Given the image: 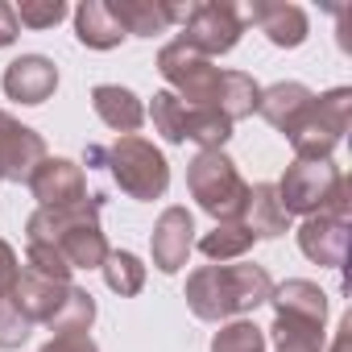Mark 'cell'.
<instances>
[{
    "label": "cell",
    "mask_w": 352,
    "mask_h": 352,
    "mask_svg": "<svg viewBox=\"0 0 352 352\" xmlns=\"http://www.w3.org/2000/svg\"><path fill=\"white\" fill-rule=\"evenodd\" d=\"M17 278H21V261H17V253H13L9 241H0V298L13 294Z\"/></svg>",
    "instance_id": "cell-34"
},
{
    "label": "cell",
    "mask_w": 352,
    "mask_h": 352,
    "mask_svg": "<svg viewBox=\"0 0 352 352\" xmlns=\"http://www.w3.org/2000/svg\"><path fill=\"white\" fill-rule=\"evenodd\" d=\"M38 199V208H71L87 199V174L71 157H46L25 183Z\"/></svg>",
    "instance_id": "cell-9"
},
{
    "label": "cell",
    "mask_w": 352,
    "mask_h": 352,
    "mask_svg": "<svg viewBox=\"0 0 352 352\" xmlns=\"http://www.w3.org/2000/svg\"><path fill=\"white\" fill-rule=\"evenodd\" d=\"M91 323H96V298L83 286H67V298L58 302L46 327L54 336H71V331H91Z\"/></svg>",
    "instance_id": "cell-27"
},
{
    "label": "cell",
    "mask_w": 352,
    "mask_h": 352,
    "mask_svg": "<svg viewBox=\"0 0 352 352\" xmlns=\"http://www.w3.org/2000/svg\"><path fill=\"white\" fill-rule=\"evenodd\" d=\"M270 302H274V315L302 319V323H319V327L327 323V294L315 282H307V278H290V282L274 286Z\"/></svg>",
    "instance_id": "cell-17"
},
{
    "label": "cell",
    "mask_w": 352,
    "mask_h": 352,
    "mask_svg": "<svg viewBox=\"0 0 352 352\" xmlns=\"http://www.w3.org/2000/svg\"><path fill=\"white\" fill-rule=\"evenodd\" d=\"M257 100H261V87H257L253 75H245V71H220L216 108H220L232 124L245 120V116H253V112H257Z\"/></svg>",
    "instance_id": "cell-23"
},
{
    "label": "cell",
    "mask_w": 352,
    "mask_h": 352,
    "mask_svg": "<svg viewBox=\"0 0 352 352\" xmlns=\"http://www.w3.org/2000/svg\"><path fill=\"white\" fill-rule=\"evenodd\" d=\"M157 71H162L170 91L179 96L187 108H216L220 67H212V58L195 54L191 46H183L179 38H174V42H166L157 50Z\"/></svg>",
    "instance_id": "cell-5"
},
{
    "label": "cell",
    "mask_w": 352,
    "mask_h": 352,
    "mask_svg": "<svg viewBox=\"0 0 352 352\" xmlns=\"http://www.w3.org/2000/svg\"><path fill=\"white\" fill-rule=\"evenodd\" d=\"M42 352H100V348L87 331H71V336H50V344H42Z\"/></svg>",
    "instance_id": "cell-35"
},
{
    "label": "cell",
    "mask_w": 352,
    "mask_h": 352,
    "mask_svg": "<svg viewBox=\"0 0 352 352\" xmlns=\"http://www.w3.org/2000/svg\"><path fill=\"white\" fill-rule=\"evenodd\" d=\"M108 9L116 17V25L124 30V38H157L174 25L166 0H108Z\"/></svg>",
    "instance_id": "cell-18"
},
{
    "label": "cell",
    "mask_w": 352,
    "mask_h": 352,
    "mask_svg": "<svg viewBox=\"0 0 352 352\" xmlns=\"http://www.w3.org/2000/svg\"><path fill=\"white\" fill-rule=\"evenodd\" d=\"M46 141L38 129L0 112V183H30V174L46 162Z\"/></svg>",
    "instance_id": "cell-8"
},
{
    "label": "cell",
    "mask_w": 352,
    "mask_h": 352,
    "mask_svg": "<svg viewBox=\"0 0 352 352\" xmlns=\"http://www.w3.org/2000/svg\"><path fill=\"white\" fill-rule=\"evenodd\" d=\"M100 208H104V195H87L83 204H71V208H38L25 220V236H30V245H54L71 228L100 220Z\"/></svg>",
    "instance_id": "cell-14"
},
{
    "label": "cell",
    "mask_w": 352,
    "mask_h": 352,
    "mask_svg": "<svg viewBox=\"0 0 352 352\" xmlns=\"http://www.w3.org/2000/svg\"><path fill=\"white\" fill-rule=\"evenodd\" d=\"M67 286H71V282H67ZM67 286H63V282H46V278L21 270V278H17V286H13L9 298L17 302V311H21L30 323H50V315H54L58 302L67 298Z\"/></svg>",
    "instance_id": "cell-19"
},
{
    "label": "cell",
    "mask_w": 352,
    "mask_h": 352,
    "mask_svg": "<svg viewBox=\"0 0 352 352\" xmlns=\"http://www.w3.org/2000/svg\"><path fill=\"white\" fill-rule=\"evenodd\" d=\"M212 352H265V327L253 319H232L212 336Z\"/></svg>",
    "instance_id": "cell-30"
},
{
    "label": "cell",
    "mask_w": 352,
    "mask_h": 352,
    "mask_svg": "<svg viewBox=\"0 0 352 352\" xmlns=\"http://www.w3.org/2000/svg\"><path fill=\"white\" fill-rule=\"evenodd\" d=\"M348 331H352V319H340V327H336V344H331V352H348Z\"/></svg>",
    "instance_id": "cell-37"
},
{
    "label": "cell",
    "mask_w": 352,
    "mask_h": 352,
    "mask_svg": "<svg viewBox=\"0 0 352 352\" xmlns=\"http://www.w3.org/2000/svg\"><path fill=\"white\" fill-rule=\"evenodd\" d=\"M9 100L17 104H46L58 87V67L46 54H21L5 67V79H0Z\"/></svg>",
    "instance_id": "cell-12"
},
{
    "label": "cell",
    "mask_w": 352,
    "mask_h": 352,
    "mask_svg": "<svg viewBox=\"0 0 352 352\" xmlns=\"http://www.w3.org/2000/svg\"><path fill=\"white\" fill-rule=\"evenodd\" d=\"M315 96H311V87H302V83H274V87H261V100H257V112L278 129V133H290V124L307 112V104H311Z\"/></svg>",
    "instance_id": "cell-21"
},
{
    "label": "cell",
    "mask_w": 352,
    "mask_h": 352,
    "mask_svg": "<svg viewBox=\"0 0 352 352\" xmlns=\"http://www.w3.org/2000/svg\"><path fill=\"white\" fill-rule=\"evenodd\" d=\"M340 166L327 157V162H290L286 166V174L274 183L278 187V199H282V208H286V216H319L323 208H327V199H331V191L340 187Z\"/></svg>",
    "instance_id": "cell-6"
},
{
    "label": "cell",
    "mask_w": 352,
    "mask_h": 352,
    "mask_svg": "<svg viewBox=\"0 0 352 352\" xmlns=\"http://www.w3.org/2000/svg\"><path fill=\"white\" fill-rule=\"evenodd\" d=\"M270 294H274V282H270L265 265H253V261L199 265L187 278V307L204 323H224V319L249 315L261 302H270Z\"/></svg>",
    "instance_id": "cell-1"
},
{
    "label": "cell",
    "mask_w": 352,
    "mask_h": 352,
    "mask_svg": "<svg viewBox=\"0 0 352 352\" xmlns=\"http://www.w3.org/2000/svg\"><path fill=\"white\" fill-rule=\"evenodd\" d=\"M104 166L112 174V183L137 199V204H153L166 195L170 187V162L162 157V149L145 137H116L108 149H104Z\"/></svg>",
    "instance_id": "cell-3"
},
{
    "label": "cell",
    "mask_w": 352,
    "mask_h": 352,
    "mask_svg": "<svg viewBox=\"0 0 352 352\" xmlns=\"http://www.w3.org/2000/svg\"><path fill=\"white\" fill-rule=\"evenodd\" d=\"M50 249H58V253L67 257V265H71V270H100V265H104V257H108V241H104L100 220L71 228V232H67V236H58Z\"/></svg>",
    "instance_id": "cell-22"
},
{
    "label": "cell",
    "mask_w": 352,
    "mask_h": 352,
    "mask_svg": "<svg viewBox=\"0 0 352 352\" xmlns=\"http://www.w3.org/2000/svg\"><path fill=\"white\" fill-rule=\"evenodd\" d=\"M241 34H245L241 9L228 5V0H208V5H191L179 42L191 46V50L204 54V58H220V54L236 50Z\"/></svg>",
    "instance_id": "cell-7"
},
{
    "label": "cell",
    "mask_w": 352,
    "mask_h": 352,
    "mask_svg": "<svg viewBox=\"0 0 352 352\" xmlns=\"http://www.w3.org/2000/svg\"><path fill=\"white\" fill-rule=\"evenodd\" d=\"M17 34H21V25H17L13 5H5V0H0V50L13 46V42H17Z\"/></svg>",
    "instance_id": "cell-36"
},
{
    "label": "cell",
    "mask_w": 352,
    "mask_h": 352,
    "mask_svg": "<svg viewBox=\"0 0 352 352\" xmlns=\"http://www.w3.org/2000/svg\"><path fill=\"white\" fill-rule=\"evenodd\" d=\"M241 224L253 232V241H274V236H286L290 232V216L278 199V187L274 183H257L249 187V199H245V216Z\"/></svg>",
    "instance_id": "cell-16"
},
{
    "label": "cell",
    "mask_w": 352,
    "mask_h": 352,
    "mask_svg": "<svg viewBox=\"0 0 352 352\" xmlns=\"http://www.w3.org/2000/svg\"><path fill=\"white\" fill-rule=\"evenodd\" d=\"M241 21H253V25H257L274 46H282V50L302 46L307 34H311L307 13H302L298 5H286V0H257V5H253Z\"/></svg>",
    "instance_id": "cell-13"
},
{
    "label": "cell",
    "mask_w": 352,
    "mask_h": 352,
    "mask_svg": "<svg viewBox=\"0 0 352 352\" xmlns=\"http://www.w3.org/2000/svg\"><path fill=\"white\" fill-rule=\"evenodd\" d=\"M145 116L153 120V133H162L170 145H183V116H187V104L174 96V91H153Z\"/></svg>",
    "instance_id": "cell-29"
},
{
    "label": "cell",
    "mask_w": 352,
    "mask_h": 352,
    "mask_svg": "<svg viewBox=\"0 0 352 352\" xmlns=\"http://www.w3.org/2000/svg\"><path fill=\"white\" fill-rule=\"evenodd\" d=\"M25 270L30 274H38V278H46V282H71V265H67V257L58 253V249H50V245H25Z\"/></svg>",
    "instance_id": "cell-31"
},
{
    "label": "cell",
    "mask_w": 352,
    "mask_h": 352,
    "mask_svg": "<svg viewBox=\"0 0 352 352\" xmlns=\"http://www.w3.org/2000/svg\"><path fill=\"white\" fill-rule=\"evenodd\" d=\"M348 116H352V91L348 87H331V91L315 96L307 104V112L286 133V141L294 145V157L298 162H327L331 149L340 145V137L348 133Z\"/></svg>",
    "instance_id": "cell-4"
},
{
    "label": "cell",
    "mask_w": 352,
    "mask_h": 352,
    "mask_svg": "<svg viewBox=\"0 0 352 352\" xmlns=\"http://www.w3.org/2000/svg\"><path fill=\"white\" fill-rule=\"evenodd\" d=\"M100 270H104L108 290L120 294V298H133V294H141V286H145V265H141V257L129 253V249H108V257H104Z\"/></svg>",
    "instance_id": "cell-26"
},
{
    "label": "cell",
    "mask_w": 352,
    "mask_h": 352,
    "mask_svg": "<svg viewBox=\"0 0 352 352\" xmlns=\"http://www.w3.org/2000/svg\"><path fill=\"white\" fill-rule=\"evenodd\" d=\"M75 38L87 50H116L124 42V30L116 25L108 0H83L75 9Z\"/></svg>",
    "instance_id": "cell-20"
},
{
    "label": "cell",
    "mask_w": 352,
    "mask_h": 352,
    "mask_svg": "<svg viewBox=\"0 0 352 352\" xmlns=\"http://www.w3.org/2000/svg\"><path fill=\"white\" fill-rule=\"evenodd\" d=\"M199 249H204V257L208 261H241L249 249H253V232L241 224V220H224V224H216L204 241H199Z\"/></svg>",
    "instance_id": "cell-25"
},
{
    "label": "cell",
    "mask_w": 352,
    "mask_h": 352,
    "mask_svg": "<svg viewBox=\"0 0 352 352\" xmlns=\"http://www.w3.org/2000/svg\"><path fill=\"white\" fill-rule=\"evenodd\" d=\"M195 249V220L187 208H166L149 232V257L162 274H179Z\"/></svg>",
    "instance_id": "cell-10"
},
{
    "label": "cell",
    "mask_w": 352,
    "mask_h": 352,
    "mask_svg": "<svg viewBox=\"0 0 352 352\" xmlns=\"http://www.w3.org/2000/svg\"><path fill=\"white\" fill-rule=\"evenodd\" d=\"M228 137H232V120L220 108H187L183 141H195L199 149H224Z\"/></svg>",
    "instance_id": "cell-24"
},
{
    "label": "cell",
    "mask_w": 352,
    "mask_h": 352,
    "mask_svg": "<svg viewBox=\"0 0 352 352\" xmlns=\"http://www.w3.org/2000/svg\"><path fill=\"white\" fill-rule=\"evenodd\" d=\"M270 336H274V352H323V327L319 323L274 315Z\"/></svg>",
    "instance_id": "cell-28"
},
{
    "label": "cell",
    "mask_w": 352,
    "mask_h": 352,
    "mask_svg": "<svg viewBox=\"0 0 352 352\" xmlns=\"http://www.w3.org/2000/svg\"><path fill=\"white\" fill-rule=\"evenodd\" d=\"M30 327H34V323L17 311L13 298H0V348H5V352L21 348V344L30 340Z\"/></svg>",
    "instance_id": "cell-33"
},
{
    "label": "cell",
    "mask_w": 352,
    "mask_h": 352,
    "mask_svg": "<svg viewBox=\"0 0 352 352\" xmlns=\"http://www.w3.org/2000/svg\"><path fill=\"white\" fill-rule=\"evenodd\" d=\"M187 191L191 199L216 220H241L245 216V199H249V183L241 179L236 162L224 149H199L187 166Z\"/></svg>",
    "instance_id": "cell-2"
},
{
    "label": "cell",
    "mask_w": 352,
    "mask_h": 352,
    "mask_svg": "<svg viewBox=\"0 0 352 352\" xmlns=\"http://www.w3.org/2000/svg\"><path fill=\"white\" fill-rule=\"evenodd\" d=\"M13 13H17V25L54 30L67 17V5H63V0H21V5H13Z\"/></svg>",
    "instance_id": "cell-32"
},
{
    "label": "cell",
    "mask_w": 352,
    "mask_h": 352,
    "mask_svg": "<svg viewBox=\"0 0 352 352\" xmlns=\"http://www.w3.org/2000/svg\"><path fill=\"white\" fill-rule=\"evenodd\" d=\"M91 108H96V116H100L112 133H120V137H133V133L145 124V104H141V96L129 91V87H120V83H100V87H91Z\"/></svg>",
    "instance_id": "cell-15"
},
{
    "label": "cell",
    "mask_w": 352,
    "mask_h": 352,
    "mask_svg": "<svg viewBox=\"0 0 352 352\" xmlns=\"http://www.w3.org/2000/svg\"><path fill=\"white\" fill-rule=\"evenodd\" d=\"M348 245H352V224L331 220V216H307L298 224V249L307 261L327 265V270H344L348 261Z\"/></svg>",
    "instance_id": "cell-11"
}]
</instances>
